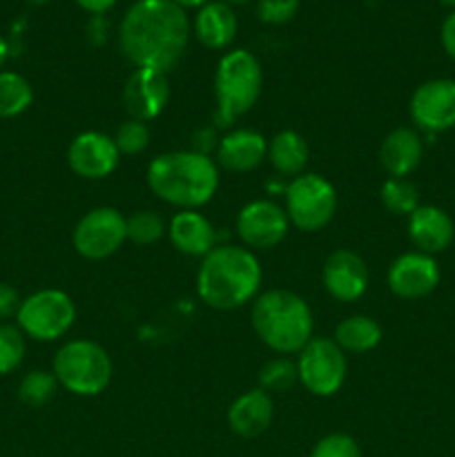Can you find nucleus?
Instances as JSON below:
<instances>
[{
    "label": "nucleus",
    "mask_w": 455,
    "mask_h": 457,
    "mask_svg": "<svg viewBox=\"0 0 455 457\" xmlns=\"http://www.w3.org/2000/svg\"><path fill=\"white\" fill-rule=\"evenodd\" d=\"M120 49L134 67L168 74L178 65L190 40L186 9L174 0H136L120 22Z\"/></svg>",
    "instance_id": "obj_1"
},
{
    "label": "nucleus",
    "mask_w": 455,
    "mask_h": 457,
    "mask_svg": "<svg viewBox=\"0 0 455 457\" xmlns=\"http://www.w3.org/2000/svg\"><path fill=\"white\" fill-rule=\"evenodd\" d=\"M261 266L250 250L239 245H214L203 257L196 277L199 297L217 311H235L257 297Z\"/></svg>",
    "instance_id": "obj_2"
},
{
    "label": "nucleus",
    "mask_w": 455,
    "mask_h": 457,
    "mask_svg": "<svg viewBox=\"0 0 455 457\" xmlns=\"http://www.w3.org/2000/svg\"><path fill=\"white\" fill-rule=\"evenodd\" d=\"M147 183L165 204L194 210L214 196L219 187V172L212 159L199 152H168L150 163Z\"/></svg>",
    "instance_id": "obj_3"
},
{
    "label": "nucleus",
    "mask_w": 455,
    "mask_h": 457,
    "mask_svg": "<svg viewBox=\"0 0 455 457\" xmlns=\"http://www.w3.org/2000/svg\"><path fill=\"white\" fill-rule=\"evenodd\" d=\"M252 328L257 337L281 355L299 353L312 339V311L290 290H268L254 299Z\"/></svg>",
    "instance_id": "obj_4"
},
{
    "label": "nucleus",
    "mask_w": 455,
    "mask_h": 457,
    "mask_svg": "<svg viewBox=\"0 0 455 457\" xmlns=\"http://www.w3.org/2000/svg\"><path fill=\"white\" fill-rule=\"evenodd\" d=\"M263 71L257 56L248 49H232L219 61L214 74L217 94V125H230L259 101Z\"/></svg>",
    "instance_id": "obj_5"
},
{
    "label": "nucleus",
    "mask_w": 455,
    "mask_h": 457,
    "mask_svg": "<svg viewBox=\"0 0 455 457\" xmlns=\"http://www.w3.org/2000/svg\"><path fill=\"white\" fill-rule=\"evenodd\" d=\"M54 375L58 384L74 395L94 397L110 384L112 360L101 344L74 339L54 357Z\"/></svg>",
    "instance_id": "obj_6"
},
{
    "label": "nucleus",
    "mask_w": 455,
    "mask_h": 457,
    "mask_svg": "<svg viewBox=\"0 0 455 457\" xmlns=\"http://www.w3.org/2000/svg\"><path fill=\"white\" fill-rule=\"evenodd\" d=\"M337 210V192L321 174H299L285 187V214L303 232L324 230Z\"/></svg>",
    "instance_id": "obj_7"
},
{
    "label": "nucleus",
    "mask_w": 455,
    "mask_h": 457,
    "mask_svg": "<svg viewBox=\"0 0 455 457\" xmlns=\"http://www.w3.org/2000/svg\"><path fill=\"white\" fill-rule=\"evenodd\" d=\"M16 320L25 337L36 339V342H54L71 328L76 320V308L70 295L47 288L22 299Z\"/></svg>",
    "instance_id": "obj_8"
},
{
    "label": "nucleus",
    "mask_w": 455,
    "mask_h": 457,
    "mask_svg": "<svg viewBox=\"0 0 455 457\" xmlns=\"http://www.w3.org/2000/svg\"><path fill=\"white\" fill-rule=\"evenodd\" d=\"M299 382L317 397H330L346 382V355L328 337H312L299 351Z\"/></svg>",
    "instance_id": "obj_9"
},
{
    "label": "nucleus",
    "mask_w": 455,
    "mask_h": 457,
    "mask_svg": "<svg viewBox=\"0 0 455 457\" xmlns=\"http://www.w3.org/2000/svg\"><path fill=\"white\" fill-rule=\"evenodd\" d=\"M128 239L125 217L114 208H96L74 228V248L85 259H107Z\"/></svg>",
    "instance_id": "obj_10"
},
{
    "label": "nucleus",
    "mask_w": 455,
    "mask_h": 457,
    "mask_svg": "<svg viewBox=\"0 0 455 457\" xmlns=\"http://www.w3.org/2000/svg\"><path fill=\"white\" fill-rule=\"evenodd\" d=\"M410 119L428 134L455 128V80L433 79L419 85L410 96Z\"/></svg>",
    "instance_id": "obj_11"
},
{
    "label": "nucleus",
    "mask_w": 455,
    "mask_h": 457,
    "mask_svg": "<svg viewBox=\"0 0 455 457\" xmlns=\"http://www.w3.org/2000/svg\"><path fill=\"white\" fill-rule=\"evenodd\" d=\"M288 214L272 201H252L236 217L241 241L250 248L270 250L281 244L288 232Z\"/></svg>",
    "instance_id": "obj_12"
},
{
    "label": "nucleus",
    "mask_w": 455,
    "mask_h": 457,
    "mask_svg": "<svg viewBox=\"0 0 455 457\" xmlns=\"http://www.w3.org/2000/svg\"><path fill=\"white\" fill-rule=\"evenodd\" d=\"M440 284V266L419 250L400 254L388 268V288L401 299H422Z\"/></svg>",
    "instance_id": "obj_13"
},
{
    "label": "nucleus",
    "mask_w": 455,
    "mask_h": 457,
    "mask_svg": "<svg viewBox=\"0 0 455 457\" xmlns=\"http://www.w3.org/2000/svg\"><path fill=\"white\" fill-rule=\"evenodd\" d=\"M119 147L114 138L101 132H83L71 141L67 150V163L71 172L83 179H105L119 165Z\"/></svg>",
    "instance_id": "obj_14"
},
{
    "label": "nucleus",
    "mask_w": 455,
    "mask_h": 457,
    "mask_svg": "<svg viewBox=\"0 0 455 457\" xmlns=\"http://www.w3.org/2000/svg\"><path fill=\"white\" fill-rule=\"evenodd\" d=\"M170 101L168 74L138 67L123 87V105L136 120H152L165 110Z\"/></svg>",
    "instance_id": "obj_15"
},
{
    "label": "nucleus",
    "mask_w": 455,
    "mask_h": 457,
    "mask_svg": "<svg viewBox=\"0 0 455 457\" xmlns=\"http://www.w3.org/2000/svg\"><path fill=\"white\" fill-rule=\"evenodd\" d=\"M370 272L364 259L352 250H335L324 263V286L337 302H355L368 288Z\"/></svg>",
    "instance_id": "obj_16"
},
{
    "label": "nucleus",
    "mask_w": 455,
    "mask_h": 457,
    "mask_svg": "<svg viewBox=\"0 0 455 457\" xmlns=\"http://www.w3.org/2000/svg\"><path fill=\"white\" fill-rule=\"evenodd\" d=\"M409 237L419 253H444L453 244V219L437 205H419L409 217Z\"/></svg>",
    "instance_id": "obj_17"
},
{
    "label": "nucleus",
    "mask_w": 455,
    "mask_h": 457,
    "mask_svg": "<svg viewBox=\"0 0 455 457\" xmlns=\"http://www.w3.org/2000/svg\"><path fill=\"white\" fill-rule=\"evenodd\" d=\"M424 156V143L415 129L397 128L384 138L379 147V163L391 177L406 179L419 163Z\"/></svg>",
    "instance_id": "obj_18"
},
{
    "label": "nucleus",
    "mask_w": 455,
    "mask_h": 457,
    "mask_svg": "<svg viewBox=\"0 0 455 457\" xmlns=\"http://www.w3.org/2000/svg\"><path fill=\"white\" fill-rule=\"evenodd\" d=\"M268 154V143L254 129H235L219 138V163L230 172H250Z\"/></svg>",
    "instance_id": "obj_19"
},
{
    "label": "nucleus",
    "mask_w": 455,
    "mask_h": 457,
    "mask_svg": "<svg viewBox=\"0 0 455 457\" xmlns=\"http://www.w3.org/2000/svg\"><path fill=\"white\" fill-rule=\"evenodd\" d=\"M272 413H275V406H272L270 395L261 388H254L232 402L228 409V424L236 436L259 437L270 427Z\"/></svg>",
    "instance_id": "obj_20"
},
{
    "label": "nucleus",
    "mask_w": 455,
    "mask_h": 457,
    "mask_svg": "<svg viewBox=\"0 0 455 457\" xmlns=\"http://www.w3.org/2000/svg\"><path fill=\"white\" fill-rule=\"evenodd\" d=\"M168 235L174 248L187 257H205L214 248V239H217L212 223L194 210H183L174 214L168 226Z\"/></svg>",
    "instance_id": "obj_21"
},
{
    "label": "nucleus",
    "mask_w": 455,
    "mask_h": 457,
    "mask_svg": "<svg viewBox=\"0 0 455 457\" xmlns=\"http://www.w3.org/2000/svg\"><path fill=\"white\" fill-rule=\"evenodd\" d=\"M236 16L230 4L212 3L199 9L194 18V34L199 43L208 49H226L236 36Z\"/></svg>",
    "instance_id": "obj_22"
},
{
    "label": "nucleus",
    "mask_w": 455,
    "mask_h": 457,
    "mask_svg": "<svg viewBox=\"0 0 455 457\" xmlns=\"http://www.w3.org/2000/svg\"><path fill=\"white\" fill-rule=\"evenodd\" d=\"M268 159L272 168L284 177H299L308 163V145L302 134L293 129L275 134V138L268 145Z\"/></svg>",
    "instance_id": "obj_23"
},
{
    "label": "nucleus",
    "mask_w": 455,
    "mask_h": 457,
    "mask_svg": "<svg viewBox=\"0 0 455 457\" xmlns=\"http://www.w3.org/2000/svg\"><path fill=\"white\" fill-rule=\"evenodd\" d=\"M382 342V326L366 315L343 320L335 330V344L348 353H368Z\"/></svg>",
    "instance_id": "obj_24"
},
{
    "label": "nucleus",
    "mask_w": 455,
    "mask_h": 457,
    "mask_svg": "<svg viewBox=\"0 0 455 457\" xmlns=\"http://www.w3.org/2000/svg\"><path fill=\"white\" fill-rule=\"evenodd\" d=\"M34 89L25 76L16 71H0V119H13L29 110Z\"/></svg>",
    "instance_id": "obj_25"
},
{
    "label": "nucleus",
    "mask_w": 455,
    "mask_h": 457,
    "mask_svg": "<svg viewBox=\"0 0 455 457\" xmlns=\"http://www.w3.org/2000/svg\"><path fill=\"white\" fill-rule=\"evenodd\" d=\"M379 199H382L384 208L393 214H410L419 208V192L409 179H386L379 190Z\"/></svg>",
    "instance_id": "obj_26"
},
{
    "label": "nucleus",
    "mask_w": 455,
    "mask_h": 457,
    "mask_svg": "<svg viewBox=\"0 0 455 457\" xmlns=\"http://www.w3.org/2000/svg\"><path fill=\"white\" fill-rule=\"evenodd\" d=\"M56 375L49 373V370L36 369L22 378L21 386H18V397H21L22 404L31 406V409H40L56 395Z\"/></svg>",
    "instance_id": "obj_27"
},
{
    "label": "nucleus",
    "mask_w": 455,
    "mask_h": 457,
    "mask_svg": "<svg viewBox=\"0 0 455 457\" xmlns=\"http://www.w3.org/2000/svg\"><path fill=\"white\" fill-rule=\"evenodd\" d=\"M299 370L297 364L285 357H277V360H270L268 364H263V369L259 370V388L266 391L268 395L270 393H285L297 384Z\"/></svg>",
    "instance_id": "obj_28"
},
{
    "label": "nucleus",
    "mask_w": 455,
    "mask_h": 457,
    "mask_svg": "<svg viewBox=\"0 0 455 457\" xmlns=\"http://www.w3.org/2000/svg\"><path fill=\"white\" fill-rule=\"evenodd\" d=\"M25 333L18 326L0 324V375H9L25 360Z\"/></svg>",
    "instance_id": "obj_29"
},
{
    "label": "nucleus",
    "mask_w": 455,
    "mask_h": 457,
    "mask_svg": "<svg viewBox=\"0 0 455 457\" xmlns=\"http://www.w3.org/2000/svg\"><path fill=\"white\" fill-rule=\"evenodd\" d=\"M125 226H128V239L141 245L154 244V241H159L165 235L163 219L156 212H152V210L134 212L132 217L125 219Z\"/></svg>",
    "instance_id": "obj_30"
},
{
    "label": "nucleus",
    "mask_w": 455,
    "mask_h": 457,
    "mask_svg": "<svg viewBox=\"0 0 455 457\" xmlns=\"http://www.w3.org/2000/svg\"><path fill=\"white\" fill-rule=\"evenodd\" d=\"M114 143L120 154H141L150 145V129H147V125L143 120L129 119L119 125Z\"/></svg>",
    "instance_id": "obj_31"
},
{
    "label": "nucleus",
    "mask_w": 455,
    "mask_h": 457,
    "mask_svg": "<svg viewBox=\"0 0 455 457\" xmlns=\"http://www.w3.org/2000/svg\"><path fill=\"white\" fill-rule=\"evenodd\" d=\"M310 457H361L360 445L346 433H333L326 436L310 451Z\"/></svg>",
    "instance_id": "obj_32"
},
{
    "label": "nucleus",
    "mask_w": 455,
    "mask_h": 457,
    "mask_svg": "<svg viewBox=\"0 0 455 457\" xmlns=\"http://www.w3.org/2000/svg\"><path fill=\"white\" fill-rule=\"evenodd\" d=\"M299 12V0H259L257 18L266 25H285Z\"/></svg>",
    "instance_id": "obj_33"
},
{
    "label": "nucleus",
    "mask_w": 455,
    "mask_h": 457,
    "mask_svg": "<svg viewBox=\"0 0 455 457\" xmlns=\"http://www.w3.org/2000/svg\"><path fill=\"white\" fill-rule=\"evenodd\" d=\"M21 297L18 290L9 284H0V320H9V317L18 315L21 308Z\"/></svg>",
    "instance_id": "obj_34"
},
{
    "label": "nucleus",
    "mask_w": 455,
    "mask_h": 457,
    "mask_svg": "<svg viewBox=\"0 0 455 457\" xmlns=\"http://www.w3.org/2000/svg\"><path fill=\"white\" fill-rule=\"evenodd\" d=\"M440 38H442V47H444V52L455 61V12H451L449 16L444 18V22H442Z\"/></svg>",
    "instance_id": "obj_35"
},
{
    "label": "nucleus",
    "mask_w": 455,
    "mask_h": 457,
    "mask_svg": "<svg viewBox=\"0 0 455 457\" xmlns=\"http://www.w3.org/2000/svg\"><path fill=\"white\" fill-rule=\"evenodd\" d=\"M214 145L219 147L217 134H214V129L203 128V129H199V132L194 134V152H199V154L208 156V152L212 150Z\"/></svg>",
    "instance_id": "obj_36"
},
{
    "label": "nucleus",
    "mask_w": 455,
    "mask_h": 457,
    "mask_svg": "<svg viewBox=\"0 0 455 457\" xmlns=\"http://www.w3.org/2000/svg\"><path fill=\"white\" fill-rule=\"evenodd\" d=\"M76 4L87 13H92V16H103V13L114 7L116 0H76Z\"/></svg>",
    "instance_id": "obj_37"
},
{
    "label": "nucleus",
    "mask_w": 455,
    "mask_h": 457,
    "mask_svg": "<svg viewBox=\"0 0 455 457\" xmlns=\"http://www.w3.org/2000/svg\"><path fill=\"white\" fill-rule=\"evenodd\" d=\"M174 3H177L178 4V7H183V9H186V7H203V4H208L210 3V0H174Z\"/></svg>",
    "instance_id": "obj_38"
},
{
    "label": "nucleus",
    "mask_w": 455,
    "mask_h": 457,
    "mask_svg": "<svg viewBox=\"0 0 455 457\" xmlns=\"http://www.w3.org/2000/svg\"><path fill=\"white\" fill-rule=\"evenodd\" d=\"M7 56H9V45H7V40H4L3 36H0V67L4 65Z\"/></svg>",
    "instance_id": "obj_39"
},
{
    "label": "nucleus",
    "mask_w": 455,
    "mask_h": 457,
    "mask_svg": "<svg viewBox=\"0 0 455 457\" xmlns=\"http://www.w3.org/2000/svg\"><path fill=\"white\" fill-rule=\"evenodd\" d=\"M221 3H226V4H245V3H250V0H221Z\"/></svg>",
    "instance_id": "obj_40"
},
{
    "label": "nucleus",
    "mask_w": 455,
    "mask_h": 457,
    "mask_svg": "<svg viewBox=\"0 0 455 457\" xmlns=\"http://www.w3.org/2000/svg\"><path fill=\"white\" fill-rule=\"evenodd\" d=\"M437 3H442V4H444V7L455 9V0H437Z\"/></svg>",
    "instance_id": "obj_41"
}]
</instances>
